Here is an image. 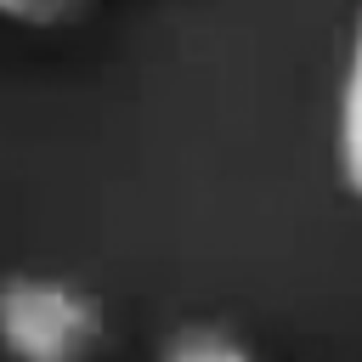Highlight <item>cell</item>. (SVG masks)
Listing matches in <instances>:
<instances>
[{"label": "cell", "instance_id": "4", "mask_svg": "<svg viewBox=\"0 0 362 362\" xmlns=\"http://www.w3.org/2000/svg\"><path fill=\"white\" fill-rule=\"evenodd\" d=\"M96 0H0V17L6 23H23V28H68Z\"/></svg>", "mask_w": 362, "mask_h": 362}, {"label": "cell", "instance_id": "1", "mask_svg": "<svg viewBox=\"0 0 362 362\" xmlns=\"http://www.w3.org/2000/svg\"><path fill=\"white\" fill-rule=\"evenodd\" d=\"M102 305L57 277L0 283V351L11 362H90L102 351Z\"/></svg>", "mask_w": 362, "mask_h": 362}, {"label": "cell", "instance_id": "3", "mask_svg": "<svg viewBox=\"0 0 362 362\" xmlns=\"http://www.w3.org/2000/svg\"><path fill=\"white\" fill-rule=\"evenodd\" d=\"M158 362H255V351L232 339L226 328H181L164 339Z\"/></svg>", "mask_w": 362, "mask_h": 362}, {"label": "cell", "instance_id": "2", "mask_svg": "<svg viewBox=\"0 0 362 362\" xmlns=\"http://www.w3.org/2000/svg\"><path fill=\"white\" fill-rule=\"evenodd\" d=\"M334 158H339V181H345V192L362 198V11H356V28H351V57H345V79H339Z\"/></svg>", "mask_w": 362, "mask_h": 362}]
</instances>
